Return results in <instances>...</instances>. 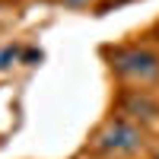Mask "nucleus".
I'll list each match as a JSON object with an SVG mask.
<instances>
[{
  "label": "nucleus",
  "instance_id": "1",
  "mask_svg": "<svg viewBox=\"0 0 159 159\" xmlns=\"http://www.w3.org/2000/svg\"><path fill=\"white\" fill-rule=\"evenodd\" d=\"M143 147V130L127 121V118H111L99 127V134L92 137V150L105 156H127Z\"/></svg>",
  "mask_w": 159,
  "mask_h": 159
},
{
  "label": "nucleus",
  "instance_id": "2",
  "mask_svg": "<svg viewBox=\"0 0 159 159\" xmlns=\"http://www.w3.org/2000/svg\"><path fill=\"white\" fill-rule=\"evenodd\" d=\"M115 73H121L127 80H140V83H150L159 76V57L147 48H118L108 51Z\"/></svg>",
  "mask_w": 159,
  "mask_h": 159
},
{
  "label": "nucleus",
  "instance_id": "3",
  "mask_svg": "<svg viewBox=\"0 0 159 159\" xmlns=\"http://www.w3.org/2000/svg\"><path fill=\"white\" fill-rule=\"evenodd\" d=\"M121 118H127V121H153V118H159V102L150 99L147 92H127V96L121 99Z\"/></svg>",
  "mask_w": 159,
  "mask_h": 159
},
{
  "label": "nucleus",
  "instance_id": "4",
  "mask_svg": "<svg viewBox=\"0 0 159 159\" xmlns=\"http://www.w3.org/2000/svg\"><path fill=\"white\" fill-rule=\"evenodd\" d=\"M16 61H22V48L19 45H3V48H0V73L10 70Z\"/></svg>",
  "mask_w": 159,
  "mask_h": 159
},
{
  "label": "nucleus",
  "instance_id": "5",
  "mask_svg": "<svg viewBox=\"0 0 159 159\" xmlns=\"http://www.w3.org/2000/svg\"><path fill=\"white\" fill-rule=\"evenodd\" d=\"M35 61H42V51H35V48L22 51V64H35Z\"/></svg>",
  "mask_w": 159,
  "mask_h": 159
},
{
  "label": "nucleus",
  "instance_id": "6",
  "mask_svg": "<svg viewBox=\"0 0 159 159\" xmlns=\"http://www.w3.org/2000/svg\"><path fill=\"white\" fill-rule=\"evenodd\" d=\"M111 3H115V7H121V3H130V0H108V3H105V7H102V10H108V7H111Z\"/></svg>",
  "mask_w": 159,
  "mask_h": 159
},
{
  "label": "nucleus",
  "instance_id": "7",
  "mask_svg": "<svg viewBox=\"0 0 159 159\" xmlns=\"http://www.w3.org/2000/svg\"><path fill=\"white\" fill-rule=\"evenodd\" d=\"M64 3H67V7H76V3H83V0H64Z\"/></svg>",
  "mask_w": 159,
  "mask_h": 159
},
{
  "label": "nucleus",
  "instance_id": "8",
  "mask_svg": "<svg viewBox=\"0 0 159 159\" xmlns=\"http://www.w3.org/2000/svg\"><path fill=\"white\" fill-rule=\"evenodd\" d=\"M156 159H159V156H156Z\"/></svg>",
  "mask_w": 159,
  "mask_h": 159
}]
</instances>
